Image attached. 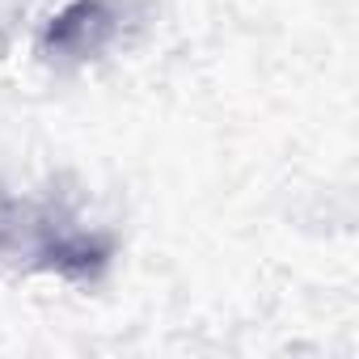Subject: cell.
I'll list each match as a JSON object with an SVG mask.
<instances>
[{
	"mask_svg": "<svg viewBox=\"0 0 359 359\" xmlns=\"http://www.w3.org/2000/svg\"><path fill=\"white\" fill-rule=\"evenodd\" d=\"M131 0H72L51 18L43 34V51L51 60H93L102 55L127 26Z\"/></svg>",
	"mask_w": 359,
	"mask_h": 359,
	"instance_id": "1",
	"label": "cell"
}]
</instances>
